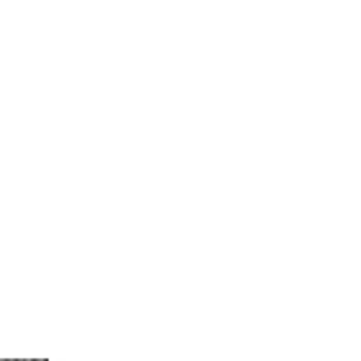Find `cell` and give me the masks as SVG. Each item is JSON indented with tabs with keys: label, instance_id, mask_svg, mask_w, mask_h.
I'll list each match as a JSON object with an SVG mask.
<instances>
[]
</instances>
